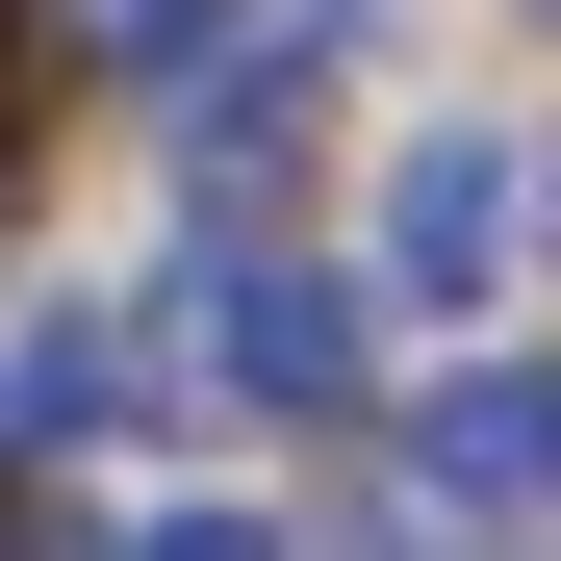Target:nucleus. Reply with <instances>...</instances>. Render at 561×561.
Masks as SVG:
<instances>
[{
  "mask_svg": "<svg viewBox=\"0 0 561 561\" xmlns=\"http://www.w3.org/2000/svg\"><path fill=\"white\" fill-rule=\"evenodd\" d=\"M485 230H511V153L434 128V153L383 179V280H409V307H459V280H485Z\"/></svg>",
  "mask_w": 561,
  "mask_h": 561,
  "instance_id": "1",
  "label": "nucleus"
},
{
  "mask_svg": "<svg viewBox=\"0 0 561 561\" xmlns=\"http://www.w3.org/2000/svg\"><path fill=\"white\" fill-rule=\"evenodd\" d=\"M205 307H230V383L255 409H357V307L332 280H205Z\"/></svg>",
  "mask_w": 561,
  "mask_h": 561,
  "instance_id": "2",
  "label": "nucleus"
},
{
  "mask_svg": "<svg viewBox=\"0 0 561 561\" xmlns=\"http://www.w3.org/2000/svg\"><path fill=\"white\" fill-rule=\"evenodd\" d=\"M434 485H459V511H485V485L536 511V485H561V383H536V357H511V383H459V409H434Z\"/></svg>",
  "mask_w": 561,
  "mask_h": 561,
  "instance_id": "3",
  "label": "nucleus"
},
{
  "mask_svg": "<svg viewBox=\"0 0 561 561\" xmlns=\"http://www.w3.org/2000/svg\"><path fill=\"white\" fill-rule=\"evenodd\" d=\"M103 26H128V51H179V26H205V0H103Z\"/></svg>",
  "mask_w": 561,
  "mask_h": 561,
  "instance_id": "4",
  "label": "nucleus"
}]
</instances>
